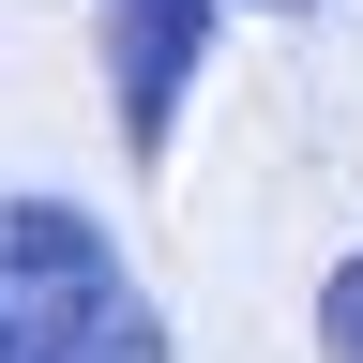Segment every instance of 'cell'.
I'll return each instance as SVG.
<instances>
[{"instance_id":"6da1fadb","label":"cell","mask_w":363,"mask_h":363,"mask_svg":"<svg viewBox=\"0 0 363 363\" xmlns=\"http://www.w3.org/2000/svg\"><path fill=\"white\" fill-rule=\"evenodd\" d=\"M0 363H167L152 288H136L121 242L76 197H45V182L0 197Z\"/></svg>"},{"instance_id":"7a4b0ae2","label":"cell","mask_w":363,"mask_h":363,"mask_svg":"<svg viewBox=\"0 0 363 363\" xmlns=\"http://www.w3.org/2000/svg\"><path fill=\"white\" fill-rule=\"evenodd\" d=\"M212 16L227 0H106V91H121V152L136 167L182 136V91L212 61Z\"/></svg>"},{"instance_id":"3957f363","label":"cell","mask_w":363,"mask_h":363,"mask_svg":"<svg viewBox=\"0 0 363 363\" xmlns=\"http://www.w3.org/2000/svg\"><path fill=\"white\" fill-rule=\"evenodd\" d=\"M318 348L363 363V257H333V288H318Z\"/></svg>"},{"instance_id":"277c9868","label":"cell","mask_w":363,"mask_h":363,"mask_svg":"<svg viewBox=\"0 0 363 363\" xmlns=\"http://www.w3.org/2000/svg\"><path fill=\"white\" fill-rule=\"evenodd\" d=\"M272 16H318V0H272Z\"/></svg>"}]
</instances>
